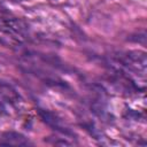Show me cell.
<instances>
[{
	"mask_svg": "<svg viewBox=\"0 0 147 147\" xmlns=\"http://www.w3.org/2000/svg\"><path fill=\"white\" fill-rule=\"evenodd\" d=\"M22 99L16 88L0 79V117L9 115V108H16Z\"/></svg>",
	"mask_w": 147,
	"mask_h": 147,
	"instance_id": "cell-1",
	"label": "cell"
},
{
	"mask_svg": "<svg viewBox=\"0 0 147 147\" xmlns=\"http://www.w3.org/2000/svg\"><path fill=\"white\" fill-rule=\"evenodd\" d=\"M38 114H39L40 118L42 119V122L46 123V125H48L51 129L63 134L64 137H67L69 139H76V138H74V137H76L75 132L65 124V122L57 114H55L51 110H47V109H42V108L38 109Z\"/></svg>",
	"mask_w": 147,
	"mask_h": 147,
	"instance_id": "cell-2",
	"label": "cell"
},
{
	"mask_svg": "<svg viewBox=\"0 0 147 147\" xmlns=\"http://www.w3.org/2000/svg\"><path fill=\"white\" fill-rule=\"evenodd\" d=\"M0 31L24 38L29 34V25L16 17H0Z\"/></svg>",
	"mask_w": 147,
	"mask_h": 147,
	"instance_id": "cell-3",
	"label": "cell"
},
{
	"mask_svg": "<svg viewBox=\"0 0 147 147\" xmlns=\"http://www.w3.org/2000/svg\"><path fill=\"white\" fill-rule=\"evenodd\" d=\"M0 145H5V146H31L32 142L21 132L6 131L0 136Z\"/></svg>",
	"mask_w": 147,
	"mask_h": 147,
	"instance_id": "cell-4",
	"label": "cell"
}]
</instances>
